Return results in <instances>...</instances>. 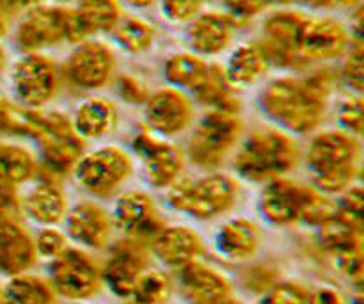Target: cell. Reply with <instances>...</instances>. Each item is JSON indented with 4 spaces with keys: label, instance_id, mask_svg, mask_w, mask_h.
<instances>
[{
    "label": "cell",
    "instance_id": "obj_1",
    "mask_svg": "<svg viewBox=\"0 0 364 304\" xmlns=\"http://www.w3.org/2000/svg\"><path fill=\"white\" fill-rule=\"evenodd\" d=\"M340 84L333 64L309 68L302 75H279L265 82L258 107L270 125L291 135H311L320 130L329 114Z\"/></svg>",
    "mask_w": 364,
    "mask_h": 304
},
{
    "label": "cell",
    "instance_id": "obj_2",
    "mask_svg": "<svg viewBox=\"0 0 364 304\" xmlns=\"http://www.w3.org/2000/svg\"><path fill=\"white\" fill-rule=\"evenodd\" d=\"M309 184L331 198H338L359 184L363 162L361 137L341 128H320L309 135L302 150Z\"/></svg>",
    "mask_w": 364,
    "mask_h": 304
},
{
    "label": "cell",
    "instance_id": "obj_3",
    "mask_svg": "<svg viewBox=\"0 0 364 304\" xmlns=\"http://www.w3.org/2000/svg\"><path fill=\"white\" fill-rule=\"evenodd\" d=\"M235 177L247 184L263 185L281 177H291L302 164L297 137L274 125L244 132L231 155Z\"/></svg>",
    "mask_w": 364,
    "mask_h": 304
},
{
    "label": "cell",
    "instance_id": "obj_4",
    "mask_svg": "<svg viewBox=\"0 0 364 304\" xmlns=\"http://www.w3.org/2000/svg\"><path fill=\"white\" fill-rule=\"evenodd\" d=\"M258 212L265 223L276 228L304 226L318 230L336 216V198L316 191L291 177H281L262 185Z\"/></svg>",
    "mask_w": 364,
    "mask_h": 304
},
{
    "label": "cell",
    "instance_id": "obj_5",
    "mask_svg": "<svg viewBox=\"0 0 364 304\" xmlns=\"http://www.w3.org/2000/svg\"><path fill=\"white\" fill-rule=\"evenodd\" d=\"M242 184L235 174L208 171L201 177H183L166 191L171 210L196 221H213L228 216L238 205Z\"/></svg>",
    "mask_w": 364,
    "mask_h": 304
},
{
    "label": "cell",
    "instance_id": "obj_6",
    "mask_svg": "<svg viewBox=\"0 0 364 304\" xmlns=\"http://www.w3.org/2000/svg\"><path fill=\"white\" fill-rule=\"evenodd\" d=\"M31 141L36 142L39 162L38 178L64 182L71 177L75 166L87 146L75 132L71 117L60 110H34Z\"/></svg>",
    "mask_w": 364,
    "mask_h": 304
},
{
    "label": "cell",
    "instance_id": "obj_7",
    "mask_svg": "<svg viewBox=\"0 0 364 304\" xmlns=\"http://www.w3.org/2000/svg\"><path fill=\"white\" fill-rule=\"evenodd\" d=\"M244 132V117L238 110H205L188 130L183 148L185 159L205 173L219 171V167L231 159Z\"/></svg>",
    "mask_w": 364,
    "mask_h": 304
},
{
    "label": "cell",
    "instance_id": "obj_8",
    "mask_svg": "<svg viewBox=\"0 0 364 304\" xmlns=\"http://www.w3.org/2000/svg\"><path fill=\"white\" fill-rule=\"evenodd\" d=\"M135 171V159L127 148L103 145L85 150L71 177L92 199L116 198Z\"/></svg>",
    "mask_w": 364,
    "mask_h": 304
},
{
    "label": "cell",
    "instance_id": "obj_9",
    "mask_svg": "<svg viewBox=\"0 0 364 304\" xmlns=\"http://www.w3.org/2000/svg\"><path fill=\"white\" fill-rule=\"evenodd\" d=\"M63 85L78 93H96L112 84L117 75V56L103 39H84L60 63Z\"/></svg>",
    "mask_w": 364,
    "mask_h": 304
},
{
    "label": "cell",
    "instance_id": "obj_10",
    "mask_svg": "<svg viewBox=\"0 0 364 304\" xmlns=\"http://www.w3.org/2000/svg\"><path fill=\"white\" fill-rule=\"evenodd\" d=\"M63 43L73 45L70 6L41 2L21 13L14 28V45L21 53H46Z\"/></svg>",
    "mask_w": 364,
    "mask_h": 304
},
{
    "label": "cell",
    "instance_id": "obj_11",
    "mask_svg": "<svg viewBox=\"0 0 364 304\" xmlns=\"http://www.w3.org/2000/svg\"><path fill=\"white\" fill-rule=\"evenodd\" d=\"M11 89L23 109H46L63 89L60 64L48 53H21L11 68Z\"/></svg>",
    "mask_w": 364,
    "mask_h": 304
},
{
    "label": "cell",
    "instance_id": "obj_12",
    "mask_svg": "<svg viewBox=\"0 0 364 304\" xmlns=\"http://www.w3.org/2000/svg\"><path fill=\"white\" fill-rule=\"evenodd\" d=\"M128 152L141 162L146 182L156 191L166 192L185 174L187 159L183 148L153 134L144 123L132 132Z\"/></svg>",
    "mask_w": 364,
    "mask_h": 304
},
{
    "label": "cell",
    "instance_id": "obj_13",
    "mask_svg": "<svg viewBox=\"0 0 364 304\" xmlns=\"http://www.w3.org/2000/svg\"><path fill=\"white\" fill-rule=\"evenodd\" d=\"M350 39V28L340 18L306 13L297 39V71L302 73L341 59Z\"/></svg>",
    "mask_w": 364,
    "mask_h": 304
},
{
    "label": "cell",
    "instance_id": "obj_14",
    "mask_svg": "<svg viewBox=\"0 0 364 304\" xmlns=\"http://www.w3.org/2000/svg\"><path fill=\"white\" fill-rule=\"evenodd\" d=\"M46 280L57 298L66 299V303H85L96 298L103 288L102 263L92 253L70 246L48 263Z\"/></svg>",
    "mask_w": 364,
    "mask_h": 304
},
{
    "label": "cell",
    "instance_id": "obj_15",
    "mask_svg": "<svg viewBox=\"0 0 364 304\" xmlns=\"http://www.w3.org/2000/svg\"><path fill=\"white\" fill-rule=\"evenodd\" d=\"M110 214L116 231H119L121 237L148 246L169 224L156 199L142 189L121 191L116 196Z\"/></svg>",
    "mask_w": 364,
    "mask_h": 304
},
{
    "label": "cell",
    "instance_id": "obj_16",
    "mask_svg": "<svg viewBox=\"0 0 364 304\" xmlns=\"http://www.w3.org/2000/svg\"><path fill=\"white\" fill-rule=\"evenodd\" d=\"M142 110H144L142 123L153 134L169 141L188 134L192 125L198 120V105L194 98L188 93L171 85L151 91Z\"/></svg>",
    "mask_w": 364,
    "mask_h": 304
},
{
    "label": "cell",
    "instance_id": "obj_17",
    "mask_svg": "<svg viewBox=\"0 0 364 304\" xmlns=\"http://www.w3.org/2000/svg\"><path fill=\"white\" fill-rule=\"evenodd\" d=\"M151 260L148 244L127 237L116 239L107 248L105 260L100 262L103 287L109 288L116 298L128 301L139 278L151 267Z\"/></svg>",
    "mask_w": 364,
    "mask_h": 304
},
{
    "label": "cell",
    "instance_id": "obj_18",
    "mask_svg": "<svg viewBox=\"0 0 364 304\" xmlns=\"http://www.w3.org/2000/svg\"><path fill=\"white\" fill-rule=\"evenodd\" d=\"M64 234L77 248L89 253L107 251L116 241L112 214L98 199H82L70 206L64 219Z\"/></svg>",
    "mask_w": 364,
    "mask_h": 304
},
{
    "label": "cell",
    "instance_id": "obj_19",
    "mask_svg": "<svg viewBox=\"0 0 364 304\" xmlns=\"http://www.w3.org/2000/svg\"><path fill=\"white\" fill-rule=\"evenodd\" d=\"M306 11L297 7H279L265 16L258 43L265 50L272 68L297 71V39Z\"/></svg>",
    "mask_w": 364,
    "mask_h": 304
},
{
    "label": "cell",
    "instance_id": "obj_20",
    "mask_svg": "<svg viewBox=\"0 0 364 304\" xmlns=\"http://www.w3.org/2000/svg\"><path fill=\"white\" fill-rule=\"evenodd\" d=\"M240 28L242 25L224 9H203L188 23V48L203 59L223 56L233 46Z\"/></svg>",
    "mask_w": 364,
    "mask_h": 304
},
{
    "label": "cell",
    "instance_id": "obj_21",
    "mask_svg": "<svg viewBox=\"0 0 364 304\" xmlns=\"http://www.w3.org/2000/svg\"><path fill=\"white\" fill-rule=\"evenodd\" d=\"M174 287L187 304H226L233 298V281L205 258L178 271Z\"/></svg>",
    "mask_w": 364,
    "mask_h": 304
},
{
    "label": "cell",
    "instance_id": "obj_22",
    "mask_svg": "<svg viewBox=\"0 0 364 304\" xmlns=\"http://www.w3.org/2000/svg\"><path fill=\"white\" fill-rule=\"evenodd\" d=\"M153 258L169 271H181L205 255V241L198 230L185 224H167L149 244Z\"/></svg>",
    "mask_w": 364,
    "mask_h": 304
},
{
    "label": "cell",
    "instance_id": "obj_23",
    "mask_svg": "<svg viewBox=\"0 0 364 304\" xmlns=\"http://www.w3.org/2000/svg\"><path fill=\"white\" fill-rule=\"evenodd\" d=\"M263 246V230L251 217H231L215 231L213 248L228 263L244 266L259 253Z\"/></svg>",
    "mask_w": 364,
    "mask_h": 304
},
{
    "label": "cell",
    "instance_id": "obj_24",
    "mask_svg": "<svg viewBox=\"0 0 364 304\" xmlns=\"http://www.w3.org/2000/svg\"><path fill=\"white\" fill-rule=\"evenodd\" d=\"M70 206V196L63 182L50 178H36L27 194L21 196V216L39 228L63 224Z\"/></svg>",
    "mask_w": 364,
    "mask_h": 304
},
{
    "label": "cell",
    "instance_id": "obj_25",
    "mask_svg": "<svg viewBox=\"0 0 364 304\" xmlns=\"http://www.w3.org/2000/svg\"><path fill=\"white\" fill-rule=\"evenodd\" d=\"M70 7L73 45L84 39H100L112 34L124 16L119 0H77Z\"/></svg>",
    "mask_w": 364,
    "mask_h": 304
},
{
    "label": "cell",
    "instance_id": "obj_26",
    "mask_svg": "<svg viewBox=\"0 0 364 304\" xmlns=\"http://www.w3.org/2000/svg\"><path fill=\"white\" fill-rule=\"evenodd\" d=\"M36 263L34 234L20 219H0V274L31 273Z\"/></svg>",
    "mask_w": 364,
    "mask_h": 304
},
{
    "label": "cell",
    "instance_id": "obj_27",
    "mask_svg": "<svg viewBox=\"0 0 364 304\" xmlns=\"http://www.w3.org/2000/svg\"><path fill=\"white\" fill-rule=\"evenodd\" d=\"M71 125L82 141H102L117 130L121 121L119 107L114 100L91 95L82 100L71 114Z\"/></svg>",
    "mask_w": 364,
    "mask_h": 304
},
{
    "label": "cell",
    "instance_id": "obj_28",
    "mask_svg": "<svg viewBox=\"0 0 364 304\" xmlns=\"http://www.w3.org/2000/svg\"><path fill=\"white\" fill-rule=\"evenodd\" d=\"M223 66L228 80L237 91L252 88L258 82H262L272 68L258 39L244 41L235 46L228 57L226 64H223Z\"/></svg>",
    "mask_w": 364,
    "mask_h": 304
},
{
    "label": "cell",
    "instance_id": "obj_29",
    "mask_svg": "<svg viewBox=\"0 0 364 304\" xmlns=\"http://www.w3.org/2000/svg\"><path fill=\"white\" fill-rule=\"evenodd\" d=\"M210 63L212 61L203 59L194 52H176L164 61L162 73L167 85L192 96L208 75Z\"/></svg>",
    "mask_w": 364,
    "mask_h": 304
},
{
    "label": "cell",
    "instance_id": "obj_30",
    "mask_svg": "<svg viewBox=\"0 0 364 304\" xmlns=\"http://www.w3.org/2000/svg\"><path fill=\"white\" fill-rule=\"evenodd\" d=\"M196 105L208 109L238 110L242 112V102L238 98V91L230 84L226 71L220 63H210V70L198 91L192 95Z\"/></svg>",
    "mask_w": 364,
    "mask_h": 304
},
{
    "label": "cell",
    "instance_id": "obj_31",
    "mask_svg": "<svg viewBox=\"0 0 364 304\" xmlns=\"http://www.w3.org/2000/svg\"><path fill=\"white\" fill-rule=\"evenodd\" d=\"M57 294L46 276L23 273L2 285V304H57Z\"/></svg>",
    "mask_w": 364,
    "mask_h": 304
},
{
    "label": "cell",
    "instance_id": "obj_32",
    "mask_svg": "<svg viewBox=\"0 0 364 304\" xmlns=\"http://www.w3.org/2000/svg\"><path fill=\"white\" fill-rule=\"evenodd\" d=\"M114 43L128 56H144L155 46L159 31L151 21L141 16H127L117 23L112 32Z\"/></svg>",
    "mask_w": 364,
    "mask_h": 304
},
{
    "label": "cell",
    "instance_id": "obj_33",
    "mask_svg": "<svg viewBox=\"0 0 364 304\" xmlns=\"http://www.w3.org/2000/svg\"><path fill=\"white\" fill-rule=\"evenodd\" d=\"M0 173L18 187L32 184L39 174L38 155L23 145L0 142Z\"/></svg>",
    "mask_w": 364,
    "mask_h": 304
},
{
    "label": "cell",
    "instance_id": "obj_34",
    "mask_svg": "<svg viewBox=\"0 0 364 304\" xmlns=\"http://www.w3.org/2000/svg\"><path fill=\"white\" fill-rule=\"evenodd\" d=\"M174 294V280L169 273L149 267L137 280L128 303L132 304H169Z\"/></svg>",
    "mask_w": 364,
    "mask_h": 304
},
{
    "label": "cell",
    "instance_id": "obj_35",
    "mask_svg": "<svg viewBox=\"0 0 364 304\" xmlns=\"http://www.w3.org/2000/svg\"><path fill=\"white\" fill-rule=\"evenodd\" d=\"M352 39L348 50L341 57V64L338 68L340 84L348 89V93H359L363 95V78H364V41L363 31H350Z\"/></svg>",
    "mask_w": 364,
    "mask_h": 304
},
{
    "label": "cell",
    "instance_id": "obj_36",
    "mask_svg": "<svg viewBox=\"0 0 364 304\" xmlns=\"http://www.w3.org/2000/svg\"><path fill=\"white\" fill-rule=\"evenodd\" d=\"M32 117L34 110L23 109L7 98H0V135L4 137H31Z\"/></svg>",
    "mask_w": 364,
    "mask_h": 304
},
{
    "label": "cell",
    "instance_id": "obj_37",
    "mask_svg": "<svg viewBox=\"0 0 364 304\" xmlns=\"http://www.w3.org/2000/svg\"><path fill=\"white\" fill-rule=\"evenodd\" d=\"M334 114H336L338 125H340L338 128L355 135V137H361L364 125L363 95H359V93H347L341 98H338Z\"/></svg>",
    "mask_w": 364,
    "mask_h": 304
},
{
    "label": "cell",
    "instance_id": "obj_38",
    "mask_svg": "<svg viewBox=\"0 0 364 304\" xmlns=\"http://www.w3.org/2000/svg\"><path fill=\"white\" fill-rule=\"evenodd\" d=\"M224 11L235 18L242 27L251 23L255 18L265 14L270 7L297 6L295 0H223Z\"/></svg>",
    "mask_w": 364,
    "mask_h": 304
},
{
    "label": "cell",
    "instance_id": "obj_39",
    "mask_svg": "<svg viewBox=\"0 0 364 304\" xmlns=\"http://www.w3.org/2000/svg\"><path fill=\"white\" fill-rule=\"evenodd\" d=\"M70 246V239L59 226L39 228L38 234H34V248L38 260H46L50 263L57 256L63 255Z\"/></svg>",
    "mask_w": 364,
    "mask_h": 304
},
{
    "label": "cell",
    "instance_id": "obj_40",
    "mask_svg": "<svg viewBox=\"0 0 364 304\" xmlns=\"http://www.w3.org/2000/svg\"><path fill=\"white\" fill-rule=\"evenodd\" d=\"M112 85L117 98L132 107H144L149 95H151L149 85L146 84L141 77L132 73H117L116 77H114Z\"/></svg>",
    "mask_w": 364,
    "mask_h": 304
},
{
    "label": "cell",
    "instance_id": "obj_41",
    "mask_svg": "<svg viewBox=\"0 0 364 304\" xmlns=\"http://www.w3.org/2000/svg\"><path fill=\"white\" fill-rule=\"evenodd\" d=\"M308 290L299 281H277L259 295L258 304H308Z\"/></svg>",
    "mask_w": 364,
    "mask_h": 304
},
{
    "label": "cell",
    "instance_id": "obj_42",
    "mask_svg": "<svg viewBox=\"0 0 364 304\" xmlns=\"http://www.w3.org/2000/svg\"><path fill=\"white\" fill-rule=\"evenodd\" d=\"M160 13L171 23H191L203 11L205 0H159Z\"/></svg>",
    "mask_w": 364,
    "mask_h": 304
},
{
    "label": "cell",
    "instance_id": "obj_43",
    "mask_svg": "<svg viewBox=\"0 0 364 304\" xmlns=\"http://www.w3.org/2000/svg\"><path fill=\"white\" fill-rule=\"evenodd\" d=\"M244 271L240 274V283L244 285L245 290L258 292L259 295L265 294L270 287L277 283V274L272 267L269 266H247L244 263Z\"/></svg>",
    "mask_w": 364,
    "mask_h": 304
},
{
    "label": "cell",
    "instance_id": "obj_44",
    "mask_svg": "<svg viewBox=\"0 0 364 304\" xmlns=\"http://www.w3.org/2000/svg\"><path fill=\"white\" fill-rule=\"evenodd\" d=\"M21 194L20 187L0 173V219H20Z\"/></svg>",
    "mask_w": 364,
    "mask_h": 304
},
{
    "label": "cell",
    "instance_id": "obj_45",
    "mask_svg": "<svg viewBox=\"0 0 364 304\" xmlns=\"http://www.w3.org/2000/svg\"><path fill=\"white\" fill-rule=\"evenodd\" d=\"M308 304H350V299L336 287L320 285L308 290Z\"/></svg>",
    "mask_w": 364,
    "mask_h": 304
},
{
    "label": "cell",
    "instance_id": "obj_46",
    "mask_svg": "<svg viewBox=\"0 0 364 304\" xmlns=\"http://www.w3.org/2000/svg\"><path fill=\"white\" fill-rule=\"evenodd\" d=\"M45 0H0V13L6 14L7 18L14 16V14H21L27 11L28 7L41 4Z\"/></svg>",
    "mask_w": 364,
    "mask_h": 304
},
{
    "label": "cell",
    "instance_id": "obj_47",
    "mask_svg": "<svg viewBox=\"0 0 364 304\" xmlns=\"http://www.w3.org/2000/svg\"><path fill=\"white\" fill-rule=\"evenodd\" d=\"M295 2L297 6H304L315 11H326L334 7V0H295Z\"/></svg>",
    "mask_w": 364,
    "mask_h": 304
},
{
    "label": "cell",
    "instance_id": "obj_48",
    "mask_svg": "<svg viewBox=\"0 0 364 304\" xmlns=\"http://www.w3.org/2000/svg\"><path fill=\"white\" fill-rule=\"evenodd\" d=\"M123 6H128L132 7V9L135 11H144V9H149V7L156 6L159 4V0H119Z\"/></svg>",
    "mask_w": 364,
    "mask_h": 304
},
{
    "label": "cell",
    "instance_id": "obj_49",
    "mask_svg": "<svg viewBox=\"0 0 364 304\" xmlns=\"http://www.w3.org/2000/svg\"><path fill=\"white\" fill-rule=\"evenodd\" d=\"M343 7V9L354 11L358 7H363V0H334V7Z\"/></svg>",
    "mask_w": 364,
    "mask_h": 304
},
{
    "label": "cell",
    "instance_id": "obj_50",
    "mask_svg": "<svg viewBox=\"0 0 364 304\" xmlns=\"http://www.w3.org/2000/svg\"><path fill=\"white\" fill-rule=\"evenodd\" d=\"M7 32H9V18L0 13V41L6 38Z\"/></svg>",
    "mask_w": 364,
    "mask_h": 304
},
{
    "label": "cell",
    "instance_id": "obj_51",
    "mask_svg": "<svg viewBox=\"0 0 364 304\" xmlns=\"http://www.w3.org/2000/svg\"><path fill=\"white\" fill-rule=\"evenodd\" d=\"M6 68H7V56L6 52H4V48H0V77L4 75Z\"/></svg>",
    "mask_w": 364,
    "mask_h": 304
},
{
    "label": "cell",
    "instance_id": "obj_52",
    "mask_svg": "<svg viewBox=\"0 0 364 304\" xmlns=\"http://www.w3.org/2000/svg\"><path fill=\"white\" fill-rule=\"evenodd\" d=\"M55 4H64V6H68L70 2H77V0H53Z\"/></svg>",
    "mask_w": 364,
    "mask_h": 304
},
{
    "label": "cell",
    "instance_id": "obj_53",
    "mask_svg": "<svg viewBox=\"0 0 364 304\" xmlns=\"http://www.w3.org/2000/svg\"><path fill=\"white\" fill-rule=\"evenodd\" d=\"M0 304H2V285H0Z\"/></svg>",
    "mask_w": 364,
    "mask_h": 304
},
{
    "label": "cell",
    "instance_id": "obj_54",
    "mask_svg": "<svg viewBox=\"0 0 364 304\" xmlns=\"http://www.w3.org/2000/svg\"><path fill=\"white\" fill-rule=\"evenodd\" d=\"M66 304H84V303H66Z\"/></svg>",
    "mask_w": 364,
    "mask_h": 304
},
{
    "label": "cell",
    "instance_id": "obj_55",
    "mask_svg": "<svg viewBox=\"0 0 364 304\" xmlns=\"http://www.w3.org/2000/svg\"><path fill=\"white\" fill-rule=\"evenodd\" d=\"M124 304H132V303H128V301H124Z\"/></svg>",
    "mask_w": 364,
    "mask_h": 304
},
{
    "label": "cell",
    "instance_id": "obj_56",
    "mask_svg": "<svg viewBox=\"0 0 364 304\" xmlns=\"http://www.w3.org/2000/svg\"><path fill=\"white\" fill-rule=\"evenodd\" d=\"M205 2H208V0H205Z\"/></svg>",
    "mask_w": 364,
    "mask_h": 304
}]
</instances>
